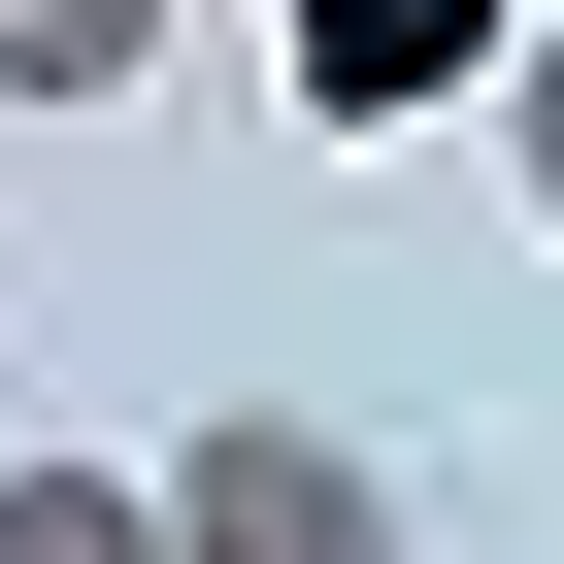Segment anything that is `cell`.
<instances>
[{"label":"cell","mask_w":564,"mask_h":564,"mask_svg":"<svg viewBox=\"0 0 564 564\" xmlns=\"http://www.w3.org/2000/svg\"><path fill=\"white\" fill-rule=\"evenodd\" d=\"M166 564H399V465L300 432V399H232V432H166Z\"/></svg>","instance_id":"cell-1"},{"label":"cell","mask_w":564,"mask_h":564,"mask_svg":"<svg viewBox=\"0 0 564 564\" xmlns=\"http://www.w3.org/2000/svg\"><path fill=\"white\" fill-rule=\"evenodd\" d=\"M265 67H300V133H432L531 67V0H265Z\"/></svg>","instance_id":"cell-2"},{"label":"cell","mask_w":564,"mask_h":564,"mask_svg":"<svg viewBox=\"0 0 564 564\" xmlns=\"http://www.w3.org/2000/svg\"><path fill=\"white\" fill-rule=\"evenodd\" d=\"M0 564H166V465H0Z\"/></svg>","instance_id":"cell-3"},{"label":"cell","mask_w":564,"mask_h":564,"mask_svg":"<svg viewBox=\"0 0 564 564\" xmlns=\"http://www.w3.org/2000/svg\"><path fill=\"white\" fill-rule=\"evenodd\" d=\"M166 67V0H0V100H133Z\"/></svg>","instance_id":"cell-4"},{"label":"cell","mask_w":564,"mask_h":564,"mask_svg":"<svg viewBox=\"0 0 564 564\" xmlns=\"http://www.w3.org/2000/svg\"><path fill=\"white\" fill-rule=\"evenodd\" d=\"M498 166H531V232H564V0H531V67H498Z\"/></svg>","instance_id":"cell-5"}]
</instances>
